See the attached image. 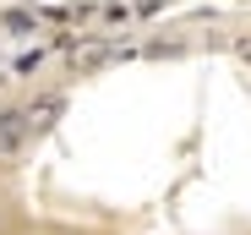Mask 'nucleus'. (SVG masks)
Listing matches in <instances>:
<instances>
[{"instance_id":"obj_1","label":"nucleus","mask_w":251,"mask_h":235,"mask_svg":"<svg viewBox=\"0 0 251 235\" xmlns=\"http://www.w3.org/2000/svg\"><path fill=\"white\" fill-rule=\"evenodd\" d=\"M27 142V115L22 109H0V153H17Z\"/></svg>"},{"instance_id":"obj_2","label":"nucleus","mask_w":251,"mask_h":235,"mask_svg":"<svg viewBox=\"0 0 251 235\" xmlns=\"http://www.w3.org/2000/svg\"><path fill=\"white\" fill-rule=\"evenodd\" d=\"M66 109V99L60 93H44V99H38V104H27L22 115H27V131H44V126H55V115Z\"/></svg>"},{"instance_id":"obj_3","label":"nucleus","mask_w":251,"mask_h":235,"mask_svg":"<svg viewBox=\"0 0 251 235\" xmlns=\"http://www.w3.org/2000/svg\"><path fill=\"white\" fill-rule=\"evenodd\" d=\"M115 55H126V50H115V44H82V50H71V66L93 71V66H104V60H115Z\"/></svg>"},{"instance_id":"obj_4","label":"nucleus","mask_w":251,"mask_h":235,"mask_svg":"<svg viewBox=\"0 0 251 235\" xmlns=\"http://www.w3.org/2000/svg\"><path fill=\"white\" fill-rule=\"evenodd\" d=\"M235 55H240V60L251 66V38H240V44H235Z\"/></svg>"}]
</instances>
